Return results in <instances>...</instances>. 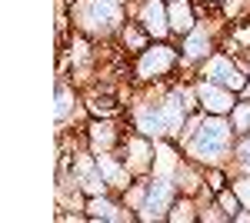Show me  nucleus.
<instances>
[{
  "label": "nucleus",
  "mask_w": 250,
  "mask_h": 223,
  "mask_svg": "<svg viewBox=\"0 0 250 223\" xmlns=\"http://www.w3.org/2000/svg\"><path fill=\"white\" fill-rule=\"evenodd\" d=\"M167 7L160 3V0H147V7H144V14H140V23H144V30L147 34H154V37H164L167 34Z\"/></svg>",
  "instance_id": "obj_8"
},
{
  "label": "nucleus",
  "mask_w": 250,
  "mask_h": 223,
  "mask_svg": "<svg viewBox=\"0 0 250 223\" xmlns=\"http://www.w3.org/2000/svg\"><path fill=\"white\" fill-rule=\"evenodd\" d=\"M220 206L227 210V217H237V213H240V200H237L233 193H224V190H220Z\"/></svg>",
  "instance_id": "obj_16"
},
{
  "label": "nucleus",
  "mask_w": 250,
  "mask_h": 223,
  "mask_svg": "<svg viewBox=\"0 0 250 223\" xmlns=\"http://www.w3.org/2000/svg\"><path fill=\"white\" fill-rule=\"evenodd\" d=\"M97 170L104 173V180L114 186H127V173L117 167V163H110V157H97Z\"/></svg>",
  "instance_id": "obj_11"
},
{
  "label": "nucleus",
  "mask_w": 250,
  "mask_h": 223,
  "mask_svg": "<svg viewBox=\"0 0 250 223\" xmlns=\"http://www.w3.org/2000/svg\"><path fill=\"white\" fill-rule=\"evenodd\" d=\"M173 63H177V57H173L170 47H147L144 57H140V63H137V74L140 77H160V74H167Z\"/></svg>",
  "instance_id": "obj_5"
},
{
  "label": "nucleus",
  "mask_w": 250,
  "mask_h": 223,
  "mask_svg": "<svg viewBox=\"0 0 250 223\" xmlns=\"http://www.w3.org/2000/svg\"><path fill=\"white\" fill-rule=\"evenodd\" d=\"M210 190H217V193L224 190V173H210Z\"/></svg>",
  "instance_id": "obj_19"
},
{
  "label": "nucleus",
  "mask_w": 250,
  "mask_h": 223,
  "mask_svg": "<svg viewBox=\"0 0 250 223\" xmlns=\"http://www.w3.org/2000/svg\"><path fill=\"white\" fill-rule=\"evenodd\" d=\"M173 190L170 183H164V180H154L150 190H147V206H144V220H160V217H167V203H170Z\"/></svg>",
  "instance_id": "obj_6"
},
{
  "label": "nucleus",
  "mask_w": 250,
  "mask_h": 223,
  "mask_svg": "<svg viewBox=\"0 0 250 223\" xmlns=\"http://www.w3.org/2000/svg\"><path fill=\"white\" fill-rule=\"evenodd\" d=\"M247 90H250V87H247Z\"/></svg>",
  "instance_id": "obj_21"
},
{
  "label": "nucleus",
  "mask_w": 250,
  "mask_h": 223,
  "mask_svg": "<svg viewBox=\"0 0 250 223\" xmlns=\"http://www.w3.org/2000/svg\"><path fill=\"white\" fill-rule=\"evenodd\" d=\"M90 110H94L97 117H110V113H117V97L114 93H100V97L90 100Z\"/></svg>",
  "instance_id": "obj_13"
},
{
  "label": "nucleus",
  "mask_w": 250,
  "mask_h": 223,
  "mask_svg": "<svg viewBox=\"0 0 250 223\" xmlns=\"http://www.w3.org/2000/svg\"><path fill=\"white\" fill-rule=\"evenodd\" d=\"M210 50V37L204 34V30H190L187 34V43H184V54L187 57H204Z\"/></svg>",
  "instance_id": "obj_12"
},
{
  "label": "nucleus",
  "mask_w": 250,
  "mask_h": 223,
  "mask_svg": "<svg viewBox=\"0 0 250 223\" xmlns=\"http://www.w3.org/2000/svg\"><path fill=\"white\" fill-rule=\"evenodd\" d=\"M233 133H250V103L233 107Z\"/></svg>",
  "instance_id": "obj_14"
},
{
  "label": "nucleus",
  "mask_w": 250,
  "mask_h": 223,
  "mask_svg": "<svg viewBox=\"0 0 250 223\" xmlns=\"http://www.w3.org/2000/svg\"><path fill=\"white\" fill-rule=\"evenodd\" d=\"M167 20H170V30H177V34H190L193 30L190 0H170V3H167Z\"/></svg>",
  "instance_id": "obj_7"
},
{
  "label": "nucleus",
  "mask_w": 250,
  "mask_h": 223,
  "mask_svg": "<svg viewBox=\"0 0 250 223\" xmlns=\"http://www.w3.org/2000/svg\"><path fill=\"white\" fill-rule=\"evenodd\" d=\"M87 210H90V217H100V220H130V213H114L117 206L110 200H100L97 193L87 200Z\"/></svg>",
  "instance_id": "obj_9"
},
{
  "label": "nucleus",
  "mask_w": 250,
  "mask_h": 223,
  "mask_svg": "<svg viewBox=\"0 0 250 223\" xmlns=\"http://www.w3.org/2000/svg\"><path fill=\"white\" fill-rule=\"evenodd\" d=\"M204 77H207L210 83H220V87H227V90H247V83H244L240 70L233 67L227 57H213L210 63L204 67Z\"/></svg>",
  "instance_id": "obj_4"
},
{
  "label": "nucleus",
  "mask_w": 250,
  "mask_h": 223,
  "mask_svg": "<svg viewBox=\"0 0 250 223\" xmlns=\"http://www.w3.org/2000/svg\"><path fill=\"white\" fill-rule=\"evenodd\" d=\"M127 43H130V47H137V50H147V47H144V43H147L144 30H137V27H127Z\"/></svg>",
  "instance_id": "obj_17"
},
{
  "label": "nucleus",
  "mask_w": 250,
  "mask_h": 223,
  "mask_svg": "<svg viewBox=\"0 0 250 223\" xmlns=\"http://www.w3.org/2000/svg\"><path fill=\"white\" fill-rule=\"evenodd\" d=\"M120 20V7L114 0H90L83 10H80V23L87 30H107L110 23Z\"/></svg>",
  "instance_id": "obj_2"
},
{
  "label": "nucleus",
  "mask_w": 250,
  "mask_h": 223,
  "mask_svg": "<svg viewBox=\"0 0 250 223\" xmlns=\"http://www.w3.org/2000/svg\"><path fill=\"white\" fill-rule=\"evenodd\" d=\"M237 160H240V167L250 170V133H240V143H237Z\"/></svg>",
  "instance_id": "obj_15"
},
{
  "label": "nucleus",
  "mask_w": 250,
  "mask_h": 223,
  "mask_svg": "<svg viewBox=\"0 0 250 223\" xmlns=\"http://www.w3.org/2000/svg\"><path fill=\"white\" fill-rule=\"evenodd\" d=\"M230 130H233L230 123H224V120L213 113L210 120L200 123L197 137L190 140V150L200 160H220V157L227 153V147H230Z\"/></svg>",
  "instance_id": "obj_1"
},
{
  "label": "nucleus",
  "mask_w": 250,
  "mask_h": 223,
  "mask_svg": "<svg viewBox=\"0 0 250 223\" xmlns=\"http://www.w3.org/2000/svg\"><path fill=\"white\" fill-rule=\"evenodd\" d=\"M167 220H193V213H190V203H177L167 213Z\"/></svg>",
  "instance_id": "obj_18"
},
{
  "label": "nucleus",
  "mask_w": 250,
  "mask_h": 223,
  "mask_svg": "<svg viewBox=\"0 0 250 223\" xmlns=\"http://www.w3.org/2000/svg\"><path fill=\"white\" fill-rule=\"evenodd\" d=\"M90 140H94V147L97 150H110L117 143V130H114V123H94L90 127Z\"/></svg>",
  "instance_id": "obj_10"
},
{
  "label": "nucleus",
  "mask_w": 250,
  "mask_h": 223,
  "mask_svg": "<svg viewBox=\"0 0 250 223\" xmlns=\"http://www.w3.org/2000/svg\"><path fill=\"white\" fill-rule=\"evenodd\" d=\"M237 190H240V197H244V200H250V180H244V183L237 186Z\"/></svg>",
  "instance_id": "obj_20"
},
{
  "label": "nucleus",
  "mask_w": 250,
  "mask_h": 223,
  "mask_svg": "<svg viewBox=\"0 0 250 223\" xmlns=\"http://www.w3.org/2000/svg\"><path fill=\"white\" fill-rule=\"evenodd\" d=\"M197 100H200V107L210 113H227L237 107V100H233V93L227 87H220V83H210V80H204L200 87H197Z\"/></svg>",
  "instance_id": "obj_3"
}]
</instances>
